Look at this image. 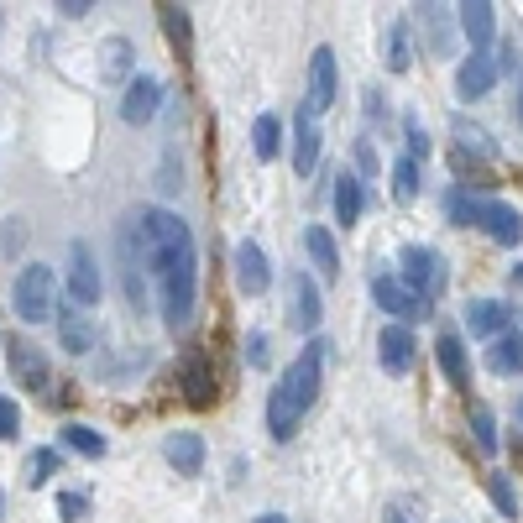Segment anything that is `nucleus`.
I'll list each match as a JSON object with an SVG mask.
<instances>
[{"instance_id":"nucleus-1","label":"nucleus","mask_w":523,"mask_h":523,"mask_svg":"<svg viewBox=\"0 0 523 523\" xmlns=\"http://www.w3.org/2000/svg\"><path fill=\"white\" fill-rule=\"evenodd\" d=\"M126 246H136L131 262H142V272L157 283V299H163V320L178 330L194 320V299H199V257H194V231L173 210L152 204V210L131 215Z\"/></svg>"},{"instance_id":"nucleus-2","label":"nucleus","mask_w":523,"mask_h":523,"mask_svg":"<svg viewBox=\"0 0 523 523\" xmlns=\"http://www.w3.org/2000/svg\"><path fill=\"white\" fill-rule=\"evenodd\" d=\"M320 372H325V340H309V346L288 361V372L278 377V388L267 398V429L272 440H293V429L304 424V414L320 398Z\"/></svg>"},{"instance_id":"nucleus-3","label":"nucleus","mask_w":523,"mask_h":523,"mask_svg":"<svg viewBox=\"0 0 523 523\" xmlns=\"http://www.w3.org/2000/svg\"><path fill=\"white\" fill-rule=\"evenodd\" d=\"M445 210H450V220H456V225H476V231H487L492 241H503V246L523 241V215L513 210V204H503V199H482V194L456 189L445 199Z\"/></svg>"},{"instance_id":"nucleus-4","label":"nucleus","mask_w":523,"mask_h":523,"mask_svg":"<svg viewBox=\"0 0 523 523\" xmlns=\"http://www.w3.org/2000/svg\"><path fill=\"white\" fill-rule=\"evenodd\" d=\"M53 299H58V278H53L48 262H27V267L16 272V283H11V309H16L27 325L53 320Z\"/></svg>"},{"instance_id":"nucleus-5","label":"nucleus","mask_w":523,"mask_h":523,"mask_svg":"<svg viewBox=\"0 0 523 523\" xmlns=\"http://www.w3.org/2000/svg\"><path fill=\"white\" fill-rule=\"evenodd\" d=\"M403 288H414L424 304L445 293V257L435 246H403Z\"/></svg>"},{"instance_id":"nucleus-6","label":"nucleus","mask_w":523,"mask_h":523,"mask_svg":"<svg viewBox=\"0 0 523 523\" xmlns=\"http://www.w3.org/2000/svg\"><path fill=\"white\" fill-rule=\"evenodd\" d=\"M6 367H11V377H16L27 393H37V398L53 393V361L42 356L32 340H11V346H6Z\"/></svg>"},{"instance_id":"nucleus-7","label":"nucleus","mask_w":523,"mask_h":523,"mask_svg":"<svg viewBox=\"0 0 523 523\" xmlns=\"http://www.w3.org/2000/svg\"><path fill=\"white\" fill-rule=\"evenodd\" d=\"M68 304L74 309H95L100 304V267H95L84 241L68 246Z\"/></svg>"},{"instance_id":"nucleus-8","label":"nucleus","mask_w":523,"mask_h":523,"mask_svg":"<svg viewBox=\"0 0 523 523\" xmlns=\"http://www.w3.org/2000/svg\"><path fill=\"white\" fill-rule=\"evenodd\" d=\"M335 105V53L330 48H314V58H309V95H304V116L314 121V116H325V110Z\"/></svg>"},{"instance_id":"nucleus-9","label":"nucleus","mask_w":523,"mask_h":523,"mask_svg":"<svg viewBox=\"0 0 523 523\" xmlns=\"http://www.w3.org/2000/svg\"><path fill=\"white\" fill-rule=\"evenodd\" d=\"M157 105H163V84H157L152 74L126 79V95H121V121H126V126L152 121V116H157Z\"/></svg>"},{"instance_id":"nucleus-10","label":"nucleus","mask_w":523,"mask_h":523,"mask_svg":"<svg viewBox=\"0 0 523 523\" xmlns=\"http://www.w3.org/2000/svg\"><path fill=\"white\" fill-rule=\"evenodd\" d=\"M320 288H314V278H304V267L288 278V325L293 330H314L320 325Z\"/></svg>"},{"instance_id":"nucleus-11","label":"nucleus","mask_w":523,"mask_h":523,"mask_svg":"<svg viewBox=\"0 0 523 523\" xmlns=\"http://www.w3.org/2000/svg\"><path fill=\"white\" fill-rule=\"evenodd\" d=\"M178 388H184V398L194 408H210L215 403V377H210L204 351H184V361H178Z\"/></svg>"},{"instance_id":"nucleus-12","label":"nucleus","mask_w":523,"mask_h":523,"mask_svg":"<svg viewBox=\"0 0 523 523\" xmlns=\"http://www.w3.org/2000/svg\"><path fill=\"white\" fill-rule=\"evenodd\" d=\"M372 299L382 314H398V320H419V314L429 309L414 288H403L398 278H372Z\"/></svg>"},{"instance_id":"nucleus-13","label":"nucleus","mask_w":523,"mask_h":523,"mask_svg":"<svg viewBox=\"0 0 523 523\" xmlns=\"http://www.w3.org/2000/svg\"><path fill=\"white\" fill-rule=\"evenodd\" d=\"M267 283H272L267 252H262L257 241H241V246H236V288H241V293H252V299H257V293H262Z\"/></svg>"},{"instance_id":"nucleus-14","label":"nucleus","mask_w":523,"mask_h":523,"mask_svg":"<svg viewBox=\"0 0 523 523\" xmlns=\"http://www.w3.org/2000/svg\"><path fill=\"white\" fill-rule=\"evenodd\" d=\"M508 325H513V304H497V299L466 304V330H471V335L497 340V335H508Z\"/></svg>"},{"instance_id":"nucleus-15","label":"nucleus","mask_w":523,"mask_h":523,"mask_svg":"<svg viewBox=\"0 0 523 523\" xmlns=\"http://www.w3.org/2000/svg\"><path fill=\"white\" fill-rule=\"evenodd\" d=\"M461 11V32L471 42V53H487L492 48V27H497V6H487V0H466Z\"/></svg>"},{"instance_id":"nucleus-16","label":"nucleus","mask_w":523,"mask_h":523,"mask_svg":"<svg viewBox=\"0 0 523 523\" xmlns=\"http://www.w3.org/2000/svg\"><path fill=\"white\" fill-rule=\"evenodd\" d=\"M58 340H63V351H74V356L95 351V320H89L84 309L63 304V309H58Z\"/></svg>"},{"instance_id":"nucleus-17","label":"nucleus","mask_w":523,"mask_h":523,"mask_svg":"<svg viewBox=\"0 0 523 523\" xmlns=\"http://www.w3.org/2000/svg\"><path fill=\"white\" fill-rule=\"evenodd\" d=\"M492 84H497V58H487V53H471V58L461 63V74H456L461 100H482V95H492Z\"/></svg>"},{"instance_id":"nucleus-18","label":"nucleus","mask_w":523,"mask_h":523,"mask_svg":"<svg viewBox=\"0 0 523 523\" xmlns=\"http://www.w3.org/2000/svg\"><path fill=\"white\" fill-rule=\"evenodd\" d=\"M414 346H419V340H414L408 325H388L382 340H377V356H382V367H388V372H408V367H414Z\"/></svg>"},{"instance_id":"nucleus-19","label":"nucleus","mask_w":523,"mask_h":523,"mask_svg":"<svg viewBox=\"0 0 523 523\" xmlns=\"http://www.w3.org/2000/svg\"><path fill=\"white\" fill-rule=\"evenodd\" d=\"M314 168H320V126L299 110V121H293V173L309 178Z\"/></svg>"},{"instance_id":"nucleus-20","label":"nucleus","mask_w":523,"mask_h":523,"mask_svg":"<svg viewBox=\"0 0 523 523\" xmlns=\"http://www.w3.org/2000/svg\"><path fill=\"white\" fill-rule=\"evenodd\" d=\"M163 456H168V466H173V471L194 476V471L204 466V440L194 435V429H178V435H168V440H163Z\"/></svg>"},{"instance_id":"nucleus-21","label":"nucleus","mask_w":523,"mask_h":523,"mask_svg":"<svg viewBox=\"0 0 523 523\" xmlns=\"http://www.w3.org/2000/svg\"><path fill=\"white\" fill-rule=\"evenodd\" d=\"M361 210H367V189H361V178L356 173H340L335 178V220L340 225H356Z\"/></svg>"},{"instance_id":"nucleus-22","label":"nucleus","mask_w":523,"mask_h":523,"mask_svg":"<svg viewBox=\"0 0 523 523\" xmlns=\"http://www.w3.org/2000/svg\"><path fill=\"white\" fill-rule=\"evenodd\" d=\"M157 21H163V37L173 42L178 58L194 53V27H189V11L184 6H157Z\"/></svg>"},{"instance_id":"nucleus-23","label":"nucleus","mask_w":523,"mask_h":523,"mask_svg":"<svg viewBox=\"0 0 523 523\" xmlns=\"http://www.w3.org/2000/svg\"><path fill=\"white\" fill-rule=\"evenodd\" d=\"M487 367H492L497 377H513V372H523V335H518V330H508V335H497V340H492Z\"/></svg>"},{"instance_id":"nucleus-24","label":"nucleus","mask_w":523,"mask_h":523,"mask_svg":"<svg viewBox=\"0 0 523 523\" xmlns=\"http://www.w3.org/2000/svg\"><path fill=\"white\" fill-rule=\"evenodd\" d=\"M304 246H309L314 267H320V278H335V272H340V252H335V236L325 231V225H309V231H304Z\"/></svg>"},{"instance_id":"nucleus-25","label":"nucleus","mask_w":523,"mask_h":523,"mask_svg":"<svg viewBox=\"0 0 523 523\" xmlns=\"http://www.w3.org/2000/svg\"><path fill=\"white\" fill-rule=\"evenodd\" d=\"M435 356H440V372L450 377V388H466V351H461V335H440L435 340Z\"/></svg>"},{"instance_id":"nucleus-26","label":"nucleus","mask_w":523,"mask_h":523,"mask_svg":"<svg viewBox=\"0 0 523 523\" xmlns=\"http://www.w3.org/2000/svg\"><path fill=\"white\" fill-rule=\"evenodd\" d=\"M100 74H105L110 84H121V79L131 74V42H126V37H110L105 48H100Z\"/></svg>"},{"instance_id":"nucleus-27","label":"nucleus","mask_w":523,"mask_h":523,"mask_svg":"<svg viewBox=\"0 0 523 523\" xmlns=\"http://www.w3.org/2000/svg\"><path fill=\"white\" fill-rule=\"evenodd\" d=\"M252 147H257L262 163H267V157H278V147H283V121L272 116V110H267V116H257V126H252Z\"/></svg>"},{"instance_id":"nucleus-28","label":"nucleus","mask_w":523,"mask_h":523,"mask_svg":"<svg viewBox=\"0 0 523 523\" xmlns=\"http://www.w3.org/2000/svg\"><path fill=\"white\" fill-rule=\"evenodd\" d=\"M63 445L79 450V456H89V461L105 456V435H100V429H89V424H68L63 429Z\"/></svg>"},{"instance_id":"nucleus-29","label":"nucleus","mask_w":523,"mask_h":523,"mask_svg":"<svg viewBox=\"0 0 523 523\" xmlns=\"http://www.w3.org/2000/svg\"><path fill=\"white\" fill-rule=\"evenodd\" d=\"M58 466H63V456H58L53 445L32 450V456H27V487H48V476H53Z\"/></svg>"},{"instance_id":"nucleus-30","label":"nucleus","mask_w":523,"mask_h":523,"mask_svg":"<svg viewBox=\"0 0 523 523\" xmlns=\"http://www.w3.org/2000/svg\"><path fill=\"white\" fill-rule=\"evenodd\" d=\"M487 492H492L497 513H503V518H518V492H513V482H508L503 471H492V476H487Z\"/></svg>"},{"instance_id":"nucleus-31","label":"nucleus","mask_w":523,"mask_h":523,"mask_svg":"<svg viewBox=\"0 0 523 523\" xmlns=\"http://www.w3.org/2000/svg\"><path fill=\"white\" fill-rule=\"evenodd\" d=\"M393 194L398 199L419 194V163H414V157H398V163H393Z\"/></svg>"},{"instance_id":"nucleus-32","label":"nucleus","mask_w":523,"mask_h":523,"mask_svg":"<svg viewBox=\"0 0 523 523\" xmlns=\"http://www.w3.org/2000/svg\"><path fill=\"white\" fill-rule=\"evenodd\" d=\"M471 429H476V445L492 456V450H497V419H492V408L476 403V408H471Z\"/></svg>"},{"instance_id":"nucleus-33","label":"nucleus","mask_w":523,"mask_h":523,"mask_svg":"<svg viewBox=\"0 0 523 523\" xmlns=\"http://www.w3.org/2000/svg\"><path fill=\"white\" fill-rule=\"evenodd\" d=\"M382 58H388V68H393V74H403V68H408V58H414V53H408V27H403V21H398V27L388 32V53H382Z\"/></svg>"},{"instance_id":"nucleus-34","label":"nucleus","mask_w":523,"mask_h":523,"mask_svg":"<svg viewBox=\"0 0 523 523\" xmlns=\"http://www.w3.org/2000/svg\"><path fill=\"white\" fill-rule=\"evenodd\" d=\"M267 356H272V340L262 330L246 335V367H267Z\"/></svg>"},{"instance_id":"nucleus-35","label":"nucleus","mask_w":523,"mask_h":523,"mask_svg":"<svg viewBox=\"0 0 523 523\" xmlns=\"http://www.w3.org/2000/svg\"><path fill=\"white\" fill-rule=\"evenodd\" d=\"M456 136H461V147H471V152H482V157H492V147H487V131H476V126L456 121Z\"/></svg>"},{"instance_id":"nucleus-36","label":"nucleus","mask_w":523,"mask_h":523,"mask_svg":"<svg viewBox=\"0 0 523 523\" xmlns=\"http://www.w3.org/2000/svg\"><path fill=\"white\" fill-rule=\"evenodd\" d=\"M16 424H21V408H16L6 393H0V440H11V435H16Z\"/></svg>"},{"instance_id":"nucleus-37","label":"nucleus","mask_w":523,"mask_h":523,"mask_svg":"<svg viewBox=\"0 0 523 523\" xmlns=\"http://www.w3.org/2000/svg\"><path fill=\"white\" fill-rule=\"evenodd\" d=\"M58 508H63V518H68V523H79V518H84V508H89V497H84V492H63V497H58Z\"/></svg>"},{"instance_id":"nucleus-38","label":"nucleus","mask_w":523,"mask_h":523,"mask_svg":"<svg viewBox=\"0 0 523 523\" xmlns=\"http://www.w3.org/2000/svg\"><path fill=\"white\" fill-rule=\"evenodd\" d=\"M356 163H361V173H367V178H377V157H372V147H367V142L356 147Z\"/></svg>"},{"instance_id":"nucleus-39","label":"nucleus","mask_w":523,"mask_h":523,"mask_svg":"<svg viewBox=\"0 0 523 523\" xmlns=\"http://www.w3.org/2000/svg\"><path fill=\"white\" fill-rule=\"evenodd\" d=\"M257 523H288V518H283V513H262Z\"/></svg>"},{"instance_id":"nucleus-40","label":"nucleus","mask_w":523,"mask_h":523,"mask_svg":"<svg viewBox=\"0 0 523 523\" xmlns=\"http://www.w3.org/2000/svg\"><path fill=\"white\" fill-rule=\"evenodd\" d=\"M513 288H523V267H513Z\"/></svg>"},{"instance_id":"nucleus-41","label":"nucleus","mask_w":523,"mask_h":523,"mask_svg":"<svg viewBox=\"0 0 523 523\" xmlns=\"http://www.w3.org/2000/svg\"><path fill=\"white\" fill-rule=\"evenodd\" d=\"M513 414H518V424H523V393H518V403H513Z\"/></svg>"},{"instance_id":"nucleus-42","label":"nucleus","mask_w":523,"mask_h":523,"mask_svg":"<svg viewBox=\"0 0 523 523\" xmlns=\"http://www.w3.org/2000/svg\"><path fill=\"white\" fill-rule=\"evenodd\" d=\"M518 121H523V89H518Z\"/></svg>"},{"instance_id":"nucleus-43","label":"nucleus","mask_w":523,"mask_h":523,"mask_svg":"<svg viewBox=\"0 0 523 523\" xmlns=\"http://www.w3.org/2000/svg\"><path fill=\"white\" fill-rule=\"evenodd\" d=\"M0 518H6V492H0Z\"/></svg>"}]
</instances>
